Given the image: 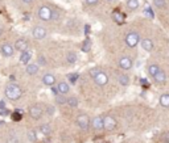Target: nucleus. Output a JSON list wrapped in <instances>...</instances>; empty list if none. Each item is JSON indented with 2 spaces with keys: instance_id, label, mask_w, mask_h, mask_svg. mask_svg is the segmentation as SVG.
Here are the masks:
<instances>
[{
  "instance_id": "obj_1",
  "label": "nucleus",
  "mask_w": 169,
  "mask_h": 143,
  "mask_svg": "<svg viewBox=\"0 0 169 143\" xmlns=\"http://www.w3.org/2000/svg\"><path fill=\"white\" fill-rule=\"evenodd\" d=\"M90 75H91V78L94 79L95 84L99 85V87H104V85H107L108 76H107V74H104L101 68H92L90 71Z\"/></svg>"
},
{
  "instance_id": "obj_2",
  "label": "nucleus",
  "mask_w": 169,
  "mask_h": 143,
  "mask_svg": "<svg viewBox=\"0 0 169 143\" xmlns=\"http://www.w3.org/2000/svg\"><path fill=\"white\" fill-rule=\"evenodd\" d=\"M21 95H23L21 88H20L17 84H15V83H9L5 87V96L9 100H13V101H15V100H19L21 97Z\"/></svg>"
},
{
  "instance_id": "obj_3",
  "label": "nucleus",
  "mask_w": 169,
  "mask_h": 143,
  "mask_svg": "<svg viewBox=\"0 0 169 143\" xmlns=\"http://www.w3.org/2000/svg\"><path fill=\"white\" fill-rule=\"evenodd\" d=\"M139 42H140V36L136 32H130L125 36V45L128 47H135Z\"/></svg>"
},
{
  "instance_id": "obj_4",
  "label": "nucleus",
  "mask_w": 169,
  "mask_h": 143,
  "mask_svg": "<svg viewBox=\"0 0 169 143\" xmlns=\"http://www.w3.org/2000/svg\"><path fill=\"white\" fill-rule=\"evenodd\" d=\"M116 127V119L112 116H106L103 117V129L106 131H112Z\"/></svg>"
},
{
  "instance_id": "obj_5",
  "label": "nucleus",
  "mask_w": 169,
  "mask_h": 143,
  "mask_svg": "<svg viewBox=\"0 0 169 143\" xmlns=\"http://www.w3.org/2000/svg\"><path fill=\"white\" fill-rule=\"evenodd\" d=\"M77 125L82 130H87L90 127V118L87 117V114H79L77 117Z\"/></svg>"
},
{
  "instance_id": "obj_6",
  "label": "nucleus",
  "mask_w": 169,
  "mask_h": 143,
  "mask_svg": "<svg viewBox=\"0 0 169 143\" xmlns=\"http://www.w3.org/2000/svg\"><path fill=\"white\" fill-rule=\"evenodd\" d=\"M38 17H40V20H42V21H49L52 17V9L46 5H42L41 8L38 9Z\"/></svg>"
},
{
  "instance_id": "obj_7",
  "label": "nucleus",
  "mask_w": 169,
  "mask_h": 143,
  "mask_svg": "<svg viewBox=\"0 0 169 143\" xmlns=\"http://www.w3.org/2000/svg\"><path fill=\"white\" fill-rule=\"evenodd\" d=\"M118 63H119V67L122 70H125V71H127V70H131L132 64H134V62H132V59L130 56H122Z\"/></svg>"
},
{
  "instance_id": "obj_8",
  "label": "nucleus",
  "mask_w": 169,
  "mask_h": 143,
  "mask_svg": "<svg viewBox=\"0 0 169 143\" xmlns=\"http://www.w3.org/2000/svg\"><path fill=\"white\" fill-rule=\"evenodd\" d=\"M32 34L36 39H42L46 37V29L44 26H35L32 30Z\"/></svg>"
},
{
  "instance_id": "obj_9",
  "label": "nucleus",
  "mask_w": 169,
  "mask_h": 143,
  "mask_svg": "<svg viewBox=\"0 0 169 143\" xmlns=\"http://www.w3.org/2000/svg\"><path fill=\"white\" fill-rule=\"evenodd\" d=\"M91 127L94 129L95 131H101L102 129H103V117H101V116H97V117L92 118V121L90 122Z\"/></svg>"
},
{
  "instance_id": "obj_10",
  "label": "nucleus",
  "mask_w": 169,
  "mask_h": 143,
  "mask_svg": "<svg viewBox=\"0 0 169 143\" xmlns=\"http://www.w3.org/2000/svg\"><path fill=\"white\" fill-rule=\"evenodd\" d=\"M29 114H31V117L35 118V119L41 118V116H42V108L40 105H32L31 108H29Z\"/></svg>"
},
{
  "instance_id": "obj_11",
  "label": "nucleus",
  "mask_w": 169,
  "mask_h": 143,
  "mask_svg": "<svg viewBox=\"0 0 169 143\" xmlns=\"http://www.w3.org/2000/svg\"><path fill=\"white\" fill-rule=\"evenodd\" d=\"M153 80L156 84H165V82H167V75H165V72L163 71V70H158V71L156 72V75L153 76Z\"/></svg>"
},
{
  "instance_id": "obj_12",
  "label": "nucleus",
  "mask_w": 169,
  "mask_h": 143,
  "mask_svg": "<svg viewBox=\"0 0 169 143\" xmlns=\"http://www.w3.org/2000/svg\"><path fill=\"white\" fill-rule=\"evenodd\" d=\"M13 47L9 44H4L2 45V47H0V53H2L3 56H12L13 55Z\"/></svg>"
},
{
  "instance_id": "obj_13",
  "label": "nucleus",
  "mask_w": 169,
  "mask_h": 143,
  "mask_svg": "<svg viewBox=\"0 0 169 143\" xmlns=\"http://www.w3.org/2000/svg\"><path fill=\"white\" fill-rule=\"evenodd\" d=\"M15 49L17 50V51H25V50H28V41L26 39H17L15 44Z\"/></svg>"
},
{
  "instance_id": "obj_14",
  "label": "nucleus",
  "mask_w": 169,
  "mask_h": 143,
  "mask_svg": "<svg viewBox=\"0 0 169 143\" xmlns=\"http://www.w3.org/2000/svg\"><path fill=\"white\" fill-rule=\"evenodd\" d=\"M42 83H44L45 85H48V87H53V85L56 84V78L54 75L52 74H45L42 76Z\"/></svg>"
},
{
  "instance_id": "obj_15",
  "label": "nucleus",
  "mask_w": 169,
  "mask_h": 143,
  "mask_svg": "<svg viewBox=\"0 0 169 143\" xmlns=\"http://www.w3.org/2000/svg\"><path fill=\"white\" fill-rule=\"evenodd\" d=\"M140 44H141V47H143L144 51H152L153 50V42L151 41L149 38H144V39H140Z\"/></svg>"
},
{
  "instance_id": "obj_16",
  "label": "nucleus",
  "mask_w": 169,
  "mask_h": 143,
  "mask_svg": "<svg viewBox=\"0 0 169 143\" xmlns=\"http://www.w3.org/2000/svg\"><path fill=\"white\" fill-rule=\"evenodd\" d=\"M57 89H58V93L66 95V93H69V91H70V87H69V84L66 82H59L57 84Z\"/></svg>"
},
{
  "instance_id": "obj_17",
  "label": "nucleus",
  "mask_w": 169,
  "mask_h": 143,
  "mask_svg": "<svg viewBox=\"0 0 169 143\" xmlns=\"http://www.w3.org/2000/svg\"><path fill=\"white\" fill-rule=\"evenodd\" d=\"M25 71H26V74H28V75H36L38 72V64H35V63L26 64Z\"/></svg>"
},
{
  "instance_id": "obj_18",
  "label": "nucleus",
  "mask_w": 169,
  "mask_h": 143,
  "mask_svg": "<svg viewBox=\"0 0 169 143\" xmlns=\"http://www.w3.org/2000/svg\"><path fill=\"white\" fill-rule=\"evenodd\" d=\"M118 83L120 85H123V87H127V85L130 84V78H128L125 74H119L118 75Z\"/></svg>"
},
{
  "instance_id": "obj_19",
  "label": "nucleus",
  "mask_w": 169,
  "mask_h": 143,
  "mask_svg": "<svg viewBox=\"0 0 169 143\" xmlns=\"http://www.w3.org/2000/svg\"><path fill=\"white\" fill-rule=\"evenodd\" d=\"M31 56H32V53L28 51V50H25V51H23L21 56H20V62H21L23 64H26V63L31 61Z\"/></svg>"
},
{
  "instance_id": "obj_20",
  "label": "nucleus",
  "mask_w": 169,
  "mask_h": 143,
  "mask_svg": "<svg viewBox=\"0 0 169 143\" xmlns=\"http://www.w3.org/2000/svg\"><path fill=\"white\" fill-rule=\"evenodd\" d=\"M160 105L164 108H169V93H163L160 96Z\"/></svg>"
},
{
  "instance_id": "obj_21",
  "label": "nucleus",
  "mask_w": 169,
  "mask_h": 143,
  "mask_svg": "<svg viewBox=\"0 0 169 143\" xmlns=\"http://www.w3.org/2000/svg\"><path fill=\"white\" fill-rule=\"evenodd\" d=\"M66 104L69 106H71V108H77L78 106V99L74 97V96H70V97L66 99Z\"/></svg>"
},
{
  "instance_id": "obj_22",
  "label": "nucleus",
  "mask_w": 169,
  "mask_h": 143,
  "mask_svg": "<svg viewBox=\"0 0 169 143\" xmlns=\"http://www.w3.org/2000/svg\"><path fill=\"white\" fill-rule=\"evenodd\" d=\"M40 131H41L44 135H50V133H52V127H50V125H48V124L41 125V126H40Z\"/></svg>"
},
{
  "instance_id": "obj_23",
  "label": "nucleus",
  "mask_w": 169,
  "mask_h": 143,
  "mask_svg": "<svg viewBox=\"0 0 169 143\" xmlns=\"http://www.w3.org/2000/svg\"><path fill=\"white\" fill-rule=\"evenodd\" d=\"M160 70V67H158L157 64H149L148 66V74H149V76H152L153 78L155 75H156V72Z\"/></svg>"
},
{
  "instance_id": "obj_24",
  "label": "nucleus",
  "mask_w": 169,
  "mask_h": 143,
  "mask_svg": "<svg viewBox=\"0 0 169 143\" xmlns=\"http://www.w3.org/2000/svg\"><path fill=\"white\" fill-rule=\"evenodd\" d=\"M66 61L70 63V64L75 63V61H77V54H75L74 51H69L68 55H66Z\"/></svg>"
},
{
  "instance_id": "obj_25",
  "label": "nucleus",
  "mask_w": 169,
  "mask_h": 143,
  "mask_svg": "<svg viewBox=\"0 0 169 143\" xmlns=\"http://www.w3.org/2000/svg\"><path fill=\"white\" fill-rule=\"evenodd\" d=\"M127 7L128 9H137L139 8V0H127Z\"/></svg>"
},
{
  "instance_id": "obj_26",
  "label": "nucleus",
  "mask_w": 169,
  "mask_h": 143,
  "mask_svg": "<svg viewBox=\"0 0 169 143\" xmlns=\"http://www.w3.org/2000/svg\"><path fill=\"white\" fill-rule=\"evenodd\" d=\"M56 102H57V104H59V105L66 104V97H65V95L58 93L57 96H56Z\"/></svg>"
},
{
  "instance_id": "obj_27",
  "label": "nucleus",
  "mask_w": 169,
  "mask_h": 143,
  "mask_svg": "<svg viewBox=\"0 0 169 143\" xmlns=\"http://www.w3.org/2000/svg\"><path fill=\"white\" fill-rule=\"evenodd\" d=\"M28 139L31 142H36V141H37V135H36V131L35 130H31V131L28 133Z\"/></svg>"
},
{
  "instance_id": "obj_28",
  "label": "nucleus",
  "mask_w": 169,
  "mask_h": 143,
  "mask_svg": "<svg viewBox=\"0 0 169 143\" xmlns=\"http://www.w3.org/2000/svg\"><path fill=\"white\" fill-rule=\"evenodd\" d=\"M112 17H114L115 21H118V22H122V21H123V15H120V13H119L118 11L112 13Z\"/></svg>"
},
{
  "instance_id": "obj_29",
  "label": "nucleus",
  "mask_w": 169,
  "mask_h": 143,
  "mask_svg": "<svg viewBox=\"0 0 169 143\" xmlns=\"http://www.w3.org/2000/svg\"><path fill=\"white\" fill-rule=\"evenodd\" d=\"M90 46H91V44H90V39H86L85 41V44H83V46H82V50L83 51H90Z\"/></svg>"
},
{
  "instance_id": "obj_30",
  "label": "nucleus",
  "mask_w": 169,
  "mask_h": 143,
  "mask_svg": "<svg viewBox=\"0 0 169 143\" xmlns=\"http://www.w3.org/2000/svg\"><path fill=\"white\" fill-rule=\"evenodd\" d=\"M153 4L157 7V8H164L165 7V0H153Z\"/></svg>"
},
{
  "instance_id": "obj_31",
  "label": "nucleus",
  "mask_w": 169,
  "mask_h": 143,
  "mask_svg": "<svg viewBox=\"0 0 169 143\" xmlns=\"http://www.w3.org/2000/svg\"><path fill=\"white\" fill-rule=\"evenodd\" d=\"M37 64H38V66H45V64H46V59H45L42 55H38V58H37Z\"/></svg>"
},
{
  "instance_id": "obj_32",
  "label": "nucleus",
  "mask_w": 169,
  "mask_h": 143,
  "mask_svg": "<svg viewBox=\"0 0 169 143\" xmlns=\"http://www.w3.org/2000/svg\"><path fill=\"white\" fill-rule=\"evenodd\" d=\"M21 117H23V116L20 114L19 112H15V113H13V114H12V118H13V121H20V119H21Z\"/></svg>"
},
{
  "instance_id": "obj_33",
  "label": "nucleus",
  "mask_w": 169,
  "mask_h": 143,
  "mask_svg": "<svg viewBox=\"0 0 169 143\" xmlns=\"http://www.w3.org/2000/svg\"><path fill=\"white\" fill-rule=\"evenodd\" d=\"M58 19H59V13H58L57 11H54V9H53V11H52V17H50V20H56V21H57Z\"/></svg>"
},
{
  "instance_id": "obj_34",
  "label": "nucleus",
  "mask_w": 169,
  "mask_h": 143,
  "mask_svg": "<svg viewBox=\"0 0 169 143\" xmlns=\"http://www.w3.org/2000/svg\"><path fill=\"white\" fill-rule=\"evenodd\" d=\"M7 143H19V139L16 137H9L8 141H7Z\"/></svg>"
},
{
  "instance_id": "obj_35",
  "label": "nucleus",
  "mask_w": 169,
  "mask_h": 143,
  "mask_svg": "<svg viewBox=\"0 0 169 143\" xmlns=\"http://www.w3.org/2000/svg\"><path fill=\"white\" fill-rule=\"evenodd\" d=\"M98 1L99 0H86V3H87L89 5H95V4H98Z\"/></svg>"
},
{
  "instance_id": "obj_36",
  "label": "nucleus",
  "mask_w": 169,
  "mask_h": 143,
  "mask_svg": "<svg viewBox=\"0 0 169 143\" xmlns=\"http://www.w3.org/2000/svg\"><path fill=\"white\" fill-rule=\"evenodd\" d=\"M7 114H9L8 109H0V116H7Z\"/></svg>"
},
{
  "instance_id": "obj_37",
  "label": "nucleus",
  "mask_w": 169,
  "mask_h": 143,
  "mask_svg": "<svg viewBox=\"0 0 169 143\" xmlns=\"http://www.w3.org/2000/svg\"><path fill=\"white\" fill-rule=\"evenodd\" d=\"M46 112H48V114H49V116H52L53 113H54V108H53V106H49V108L46 109Z\"/></svg>"
},
{
  "instance_id": "obj_38",
  "label": "nucleus",
  "mask_w": 169,
  "mask_h": 143,
  "mask_svg": "<svg viewBox=\"0 0 169 143\" xmlns=\"http://www.w3.org/2000/svg\"><path fill=\"white\" fill-rule=\"evenodd\" d=\"M77 78H78V75H70V76H69V79H70V82H71V83H75Z\"/></svg>"
},
{
  "instance_id": "obj_39",
  "label": "nucleus",
  "mask_w": 169,
  "mask_h": 143,
  "mask_svg": "<svg viewBox=\"0 0 169 143\" xmlns=\"http://www.w3.org/2000/svg\"><path fill=\"white\" fill-rule=\"evenodd\" d=\"M52 92H53V95H54V96H57V95H58V89H57V87H54V85H53V87H52Z\"/></svg>"
},
{
  "instance_id": "obj_40",
  "label": "nucleus",
  "mask_w": 169,
  "mask_h": 143,
  "mask_svg": "<svg viewBox=\"0 0 169 143\" xmlns=\"http://www.w3.org/2000/svg\"><path fill=\"white\" fill-rule=\"evenodd\" d=\"M0 109H5V102L4 101H0Z\"/></svg>"
},
{
  "instance_id": "obj_41",
  "label": "nucleus",
  "mask_w": 169,
  "mask_h": 143,
  "mask_svg": "<svg viewBox=\"0 0 169 143\" xmlns=\"http://www.w3.org/2000/svg\"><path fill=\"white\" fill-rule=\"evenodd\" d=\"M23 3H24V4H31V3L33 1V0H21Z\"/></svg>"
},
{
  "instance_id": "obj_42",
  "label": "nucleus",
  "mask_w": 169,
  "mask_h": 143,
  "mask_svg": "<svg viewBox=\"0 0 169 143\" xmlns=\"http://www.w3.org/2000/svg\"><path fill=\"white\" fill-rule=\"evenodd\" d=\"M3 32H4V30H3V28H0V36L3 34Z\"/></svg>"
},
{
  "instance_id": "obj_43",
  "label": "nucleus",
  "mask_w": 169,
  "mask_h": 143,
  "mask_svg": "<svg viewBox=\"0 0 169 143\" xmlns=\"http://www.w3.org/2000/svg\"><path fill=\"white\" fill-rule=\"evenodd\" d=\"M3 125H4V122H3V121H0V126H3Z\"/></svg>"
},
{
  "instance_id": "obj_44",
  "label": "nucleus",
  "mask_w": 169,
  "mask_h": 143,
  "mask_svg": "<svg viewBox=\"0 0 169 143\" xmlns=\"http://www.w3.org/2000/svg\"><path fill=\"white\" fill-rule=\"evenodd\" d=\"M165 143H169V142H165Z\"/></svg>"
}]
</instances>
